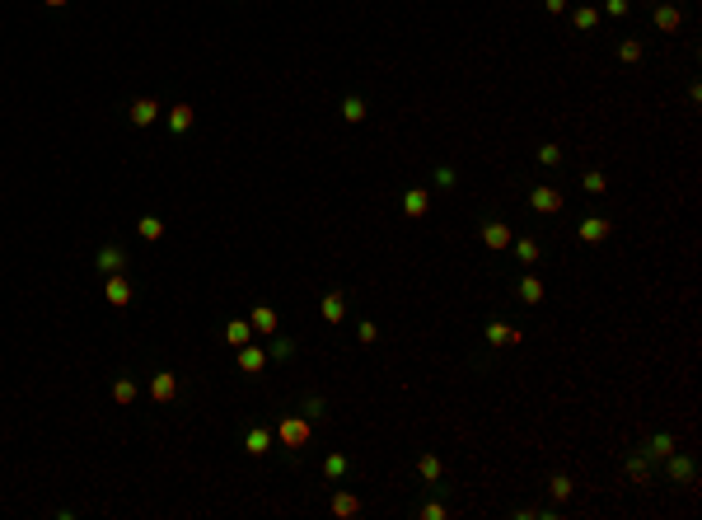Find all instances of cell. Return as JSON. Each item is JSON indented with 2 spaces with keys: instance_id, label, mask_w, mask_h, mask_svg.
Here are the masks:
<instances>
[{
  "instance_id": "cell-11",
  "label": "cell",
  "mask_w": 702,
  "mask_h": 520,
  "mask_svg": "<svg viewBox=\"0 0 702 520\" xmlns=\"http://www.w3.org/2000/svg\"><path fill=\"white\" fill-rule=\"evenodd\" d=\"M482 244H487V249H511V225L487 221V225H482Z\"/></svg>"
},
{
  "instance_id": "cell-33",
  "label": "cell",
  "mask_w": 702,
  "mask_h": 520,
  "mask_svg": "<svg viewBox=\"0 0 702 520\" xmlns=\"http://www.w3.org/2000/svg\"><path fill=\"white\" fill-rule=\"evenodd\" d=\"M435 183H440V188H454V183H459V174L450 169V164H435Z\"/></svg>"
},
{
  "instance_id": "cell-36",
  "label": "cell",
  "mask_w": 702,
  "mask_h": 520,
  "mask_svg": "<svg viewBox=\"0 0 702 520\" xmlns=\"http://www.w3.org/2000/svg\"><path fill=\"white\" fill-rule=\"evenodd\" d=\"M356 338L361 342H379V328L370 324V319H361V328H356Z\"/></svg>"
},
{
  "instance_id": "cell-22",
  "label": "cell",
  "mask_w": 702,
  "mask_h": 520,
  "mask_svg": "<svg viewBox=\"0 0 702 520\" xmlns=\"http://www.w3.org/2000/svg\"><path fill=\"white\" fill-rule=\"evenodd\" d=\"M324 319H328V324H342V319H346V300H342V291L324 295Z\"/></svg>"
},
{
  "instance_id": "cell-9",
  "label": "cell",
  "mask_w": 702,
  "mask_h": 520,
  "mask_svg": "<svg viewBox=\"0 0 702 520\" xmlns=\"http://www.w3.org/2000/svg\"><path fill=\"white\" fill-rule=\"evenodd\" d=\"M609 221H604V216H585V221H580V230H576V235L580 239H585V244H600V239H609Z\"/></svg>"
},
{
  "instance_id": "cell-20",
  "label": "cell",
  "mask_w": 702,
  "mask_h": 520,
  "mask_svg": "<svg viewBox=\"0 0 702 520\" xmlns=\"http://www.w3.org/2000/svg\"><path fill=\"white\" fill-rule=\"evenodd\" d=\"M136 235H141L145 244H155V239L164 235V221H159V216H141V221H136Z\"/></svg>"
},
{
  "instance_id": "cell-19",
  "label": "cell",
  "mask_w": 702,
  "mask_h": 520,
  "mask_svg": "<svg viewBox=\"0 0 702 520\" xmlns=\"http://www.w3.org/2000/svg\"><path fill=\"white\" fill-rule=\"evenodd\" d=\"M669 450H674V436H669V431H656V436H647V455H651V460H665Z\"/></svg>"
},
{
  "instance_id": "cell-37",
  "label": "cell",
  "mask_w": 702,
  "mask_h": 520,
  "mask_svg": "<svg viewBox=\"0 0 702 520\" xmlns=\"http://www.w3.org/2000/svg\"><path fill=\"white\" fill-rule=\"evenodd\" d=\"M422 516H426V520H445V516H450V511H445V506H440V502H426V506H422Z\"/></svg>"
},
{
  "instance_id": "cell-27",
  "label": "cell",
  "mask_w": 702,
  "mask_h": 520,
  "mask_svg": "<svg viewBox=\"0 0 702 520\" xmlns=\"http://www.w3.org/2000/svg\"><path fill=\"white\" fill-rule=\"evenodd\" d=\"M324 474L333 478V483H342V478L351 474V464H346V455H328V460H324Z\"/></svg>"
},
{
  "instance_id": "cell-34",
  "label": "cell",
  "mask_w": 702,
  "mask_h": 520,
  "mask_svg": "<svg viewBox=\"0 0 702 520\" xmlns=\"http://www.w3.org/2000/svg\"><path fill=\"white\" fill-rule=\"evenodd\" d=\"M618 57H623V61H642V43H637V38H627V43L618 47Z\"/></svg>"
},
{
  "instance_id": "cell-14",
  "label": "cell",
  "mask_w": 702,
  "mask_h": 520,
  "mask_svg": "<svg viewBox=\"0 0 702 520\" xmlns=\"http://www.w3.org/2000/svg\"><path fill=\"white\" fill-rule=\"evenodd\" d=\"M679 19H684L679 5H669V0H660V5H656V28H660V33H674V28H679Z\"/></svg>"
},
{
  "instance_id": "cell-2",
  "label": "cell",
  "mask_w": 702,
  "mask_h": 520,
  "mask_svg": "<svg viewBox=\"0 0 702 520\" xmlns=\"http://www.w3.org/2000/svg\"><path fill=\"white\" fill-rule=\"evenodd\" d=\"M103 300H112V309L132 305V282H127L122 272H112V277H103Z\"/></svg>"
},
{
  "instance_id": "cell-39",
  "label": "cell",
  "mask_w": 702,
  "mask_h": 520,
  "mask_svg": "<svg viewBox=\"0 0 702 520\" xmlns=\"http://www.w3.org/2000/svg\"><path fill=\"white\" fill-rule=\"evenodd\" d=\"M604 10H609V14H627V10H632V0H604Z\"/></svg>"
},
{
  "instance_id": "cell-40",
  "label": "cell",
  "mask_w": 702,
  "mask_h": 520,
  "mask_svg": "<svg viewBox=\"0 0 702 520\" xmlns=\"http://www.w3.org/2000/svg\"><path fill=\"white\" fill-rule=\"evenodd\" d=\"M543 5H548V14H562V10H567V0H543Z\"/></svg>"
},
{
  "instance_id": "cell-25",
  "label": "cell",
  "mask_w": 702,
  "mask_h": 520,
  "mask_svg": "<svg viewBox=\"0 0 702 520\" xmlns=\"http://www.w3.org/2000/svg\"><path fill=\"white\" fill-rule=\"evenodd\" d=\"M342 117L346 122H366V99H361V94H346L342 99Z\"/></svg>"
},
{
  "instance_id": "cell-3",
  "label": "cell",
  "mask_w": 702,
  "mask_h": 520,
  "mask_svg": "<svg viewBox=\"0 0 702 520\" xmlns=\"http://www.w3.org/2000/svg\"><path fill=\"white\" fill-rule=\"evenodd\" d=\"M94 267H99L103 277H112V272H127V249H122V244H103L99 258H94Z\"/></svg>"
},
{
  "instance_id": "cell-38",
  "label": "cell",
  "mask_w": 702,
  "mask_h": 520,
  "mask_svg": "<svg viewBox=\"0 0 702 520\" xmlns=\"http://www.w3.org/2000/svg\"><path fill=\"white\" fill-rule=\"evenodd\" d=\"M324 408H328V403H324V398H319V394H314L309 403H304V418H324Z\"/></svg>"
},
{
  "instance_id": "cell-32",
  "label": "cell",
  "mask_w": 702,
  "mask_h": 520,
  "mask_svg": "<svg viewBox=\"0 0 702 520\" xmlns=\"http://www.w3.org/2000/svg\"><path fill=\"white\" fill-rule=\"evenodd\" d=\"M272 356H277V361H290V356H295V342H290V338H277V342H272Z\"/></svg>"
},
{
  "instance_id": "cell-31",
  "label": "cell",
  "mask_w": 702,
  "mask_h": 520,
  "mask_svg": "<svg viewBox=\"0 0 702 520\" xmlns=\"http://www.w3.org/2000/svg\"><path fill=\"white\" fill-rule=\"evenodd\" d=\"M417 469H422L426 483H435V478H440V460H435V455H422V460H417Z\"/></svg>"
},
{
  "instance_id": "cell-28",
  "label": "cell",
  "mask_w": 702,
  "mask_h": 520,
  "mask_svg": "<svg viewBox=\"0 0 702 520\" xmlns=\"http://www.w3.org/2000/svg\"><path fill=\"white\" fill-rule=\"evenodd\" d=\"M571 23H576L580 33H590L595 23H600V10H595V5H580V10H576V14H571Z\"/></svg>"
},
{
  "instance_id": "cell-4",
  "label": "cell",
  "mask_w": 702,
  "mask_h": 520,
  "mask_svg": "<svg viewBox=\"0 0 702 520\" xmlns=\"http://www.w3.org/2000/svg\"><path fill=\"white\" fill-rule=\"evenodd\" d=\"M529 206H534L538 216H558L562 211V188H534V193H529Z\"/></svg>"
},
{
  "instance_id": "cell-17",
  "label": "cell",
  "mask_w": 702,
  "mask_h": 520,
  "mask_svg": "<svg viewBox=\"0 0 702 520\" xmlns=\"http://www.w3.org/2000/svg\"><path fill=\"white\" fill-rule=\"evenodd\" d=\"M356 511H361V497L346 492V487H337L333 492V516H356Z\"/></svg>"
},
{
  "instance_id": "cell-24",
  "label": "cell",
  "mask_w": 702,
  "mask_h": 520,
  "mask_svg": "<svg viewBox=\"0 0 702 520\" xmlns=\"http://www.w3.org/2000/svg\"><path fill=\"white\" fill-rule=\"evenodd\" d=\"M112 398H117V403H136V380L132 375H117V380H112Z\"/></svg>"
},
{
  "instance_id": "cell-29",
  "label": "cell",
  "mask_w": 702,
  "mask_h": 520,
  "mask_svg": "<svg viewBox=\"0 0 702 520\" xmlns=\"http://www.w3.org/2000/svg\"><path fill=\"white\" fill-rule=\"evenodd\" d=\"M627 474H632V478H651V455L647 450L627 455Z\"/></svg>"
},
{
  "instance_id": "cell-5",
  "label": "cell",
  "mask_w": 702,
  "mask_h": 520,
  "mask_svg": "<svg viewBox=\"0 0 702 520\" xmlns=\"http://www.w3.org/2000/svg\"><path fill=\"white\" fill-rule=\"evenodd\" d=\"M174 394H179V375L174 371L150 375V398H155V403H174Z\"/></svg>"
},
{
  "instance_id": "cell-26",
  "label": "cell",
  "mask_w": 702,
  "mask_h": 520,
  "mask_svg": "<svg viewBox=\"0 0 702 520\" xmlns=\"http://www.w3.org/2000/svg\"><path fill=\"white\" fill-rule=\"evenodd\" d=\"M580 188H585L590 197H604V193H609V183H604L600 169H585V174H580Z\"/></svg>"
},
{
  "instance_id": "cell-12",
  "label": "cell",
  "mask_w": 702,
  "mask_h": 520,
  "mask_svg": "<svg viewBox=\"0 0 702 520\" xmlns=\"http://www.w3.org/2000/svg\"><path fill=\"white\" fill-rule=\"evenodd\" d=\"M244 450L248 455H267L272 450V431L267 427H248L244 431Z\"/></svg>"
},
{
  "instance_id": "cell-16",
  "label": "cell",
  "mask_w": 702,
  "mask_h": 520,
  "mask_svg": "<svg viewBox=\"0 0 702 520\" xmlns=\"http://www.w3.org/2000/svg\"><path fill=\"white\" fill-rule=\"evenodd\" d=\"M248 338H253V324H248V319H230V324H225V342H230V347H244Z\"/></svg>"
},
{
  "instance_id": "cell-13",
  "label": "cell",
  "mask_w": 702,
  "mask_h": 520,
  "mask_svg": "<svg viewBox=\"0 0 702 520\" xmlns=\"http://www.w3.org/2000/svg\"><path fill=\"white\" fill-rule=\"evenodd\" d=\"M426 206H431V193H426V188H408V193H403V211L413 216H426Z\"/></svg>"
},
{
  "instance_id": "cell-10",
  "label": "cell",
  "mask_w": 702,
  "mask_h": 520,
  "mask_svg": "<svg viewBox=\"0 0 702 520\" xmlns=\"http://www.w3.org/2000/svg\"><path fill=\"white\" fill-rule=\"evenodd\" d=\"M262 366H267V351L253 347V342H244V347H239V371H244V375H257Z\"/></svg>"
},
{
  "instance_id": "cell-23",
  "label": "cell",
  "mask_w": 702,
  "mask_h": 520,
  "mask_svg": "<svg viewBox=\"0 0 702 520\" xmlns=\"http://www.w3.org/2000/svg\"><path fill=\"white\" fill-rule=\"evenodd\" d=\"M188 127H192V108H188V103H179V108H169V132H174V136H183Z\"/></svg>"
},
{
  "instance_id": "cell-15",
  "label": "cell",
  "mask_w": 702,
  "mask_h": 520,
  "mask_svg": "<svg viewBox=\"0 0 702 520\" xmlns=\"http://www.w3.org/2000/svg\"><path fill=\"white\" fill-rule=\"evenodd\" d=\"M520 338H524V333H515V328L501 324V319H491V324H487V342H491V347H506V342H520Z\"/></svg>"
},
{
  "instance_id": "cell-1",
  "label": "cell",
  "mask_w": 702,
  "mask_h": 520,
  "mask_svg": "<svg viewBox=\"0 0 702 520\" xmlns=\"http://www.w3.org/2000/svg\"><path fill=\"white\" fill-rule=\"evenodd\" d=\"M277 436H281V445H286V450H300V445L309 441V418H281Z\"/></svg>"
},
{
  "instance_id": "cell-41",
  "label": "cell",
  "mask_w": 702,
  "mask_h": 520,
  "mask_svg": "<svg viewBox=\"0 0 702 520\" xmlns=\"http://www.w3.org/2000/svg\"><path fill=\"white\" fill-rule=\"evenodd\" d=\"M43 5H52V10H61V5H70V0H43Z\"/></svg>"
},
{
  "instance_id": "cell-21",
  "label": "cell",
  "mask_w": 702,
  "mask_h": 520,
  "mask_svg": "<svg viewBox=\"0 0 702 520\" xmlns=\"http://www.w3.org/2000/svg\"><path fill=\"white\" fill-rule=\"evenodd\" d=\"M515 258H520L524 267H529V262H538V258H543V244H538V239H515Z\"/></svg>"
},
{
  "instance_id": "cell-6",
  "label": "cell",
  "mask_w": 702,
  "mask_h": 520,
  "mask_svg": "<svg viewBox=\"0 0 702 520\" xmlns=\"http://www.w3.org/2000/svg\"><path fill=\"white\" fill-rule=\"evenodd\" d=\"M665 469H669V478H674V483H693V478H698V464H693L688 455H679V450L665 455Z\"/></svg>"
},
{
  "instance_id": "cell-35",
  "label": "cell",
  "mask_w": 702,
  "mask_h": 520,
  "mask_svg": "<svg viewBox=\"0 0 702 520\" xmlns=\"http://www.w3.org/2000/svg\"><path fill=\"white\" fill-rule=\"evenodd\" d=\"M553 497H558V502H567V497H571V478H567V474L553 478Z\"/></svg>"
},
{
  "instance_id": "cell-8",
  "label": "cell",
  "mask_w": 702,
  "mask_h": 520,
  "mask_svg": "<svg viewBox=\"0 0 702 520\" xmlns=\"http://www.w3.org/2000/svg\"><path fill=\"white\" fill-rule=\"evenodd\" d=\"M127 117H132V127H150V122L159 117V103H155V99H132Z\"/></svg>"
},
{
  "instance_id": "cell-30",
  "label": "cell",
  "mask_w": 702,
  "mask_h": 520,
  "mask_svg": "<svg viewBox=\"0 0 702 520\" xmlns=\"http://www.w3.org/2000/svg\"><path fill=\"white\" fill-rule=\"evenodd\" d=\"M538 164H548V169H558V164H562V146H553V141H543V146H538Z\"/></svg>"
},
{
  "instance_id": "cell-18",
  "label": "cell",
  "mask_w": 702,
  "mask_h": 520,
  "mask_svg": "<svg viewBox=\"0 0 702 520\" xmlns=\"http://www.w3.org/2000/svg\"><path fill=\"white\" fill-rule=\"evenodd\" d=\"M515 291H520L524 305H538V300H543V282H538V277H529V272L520 277V286H515Z\"/></svg>"
},
{
  "instance_id": "cell-7",
  "label": "cell",
  "mask_w": 702,
  "mask_h": 520,
  "mask_svg": "<svg viewBox=\"0 0 702 520\" xmlns=\"http://www.w3.org/2000/svg\"><path fill=\"white\" fill-rule=\"evenodd\" d=\"M248 324H253L257 338H277V324H281V319H277V309H272V305H257L253 314H248Z\"/></svg>"
}]
</instances>
